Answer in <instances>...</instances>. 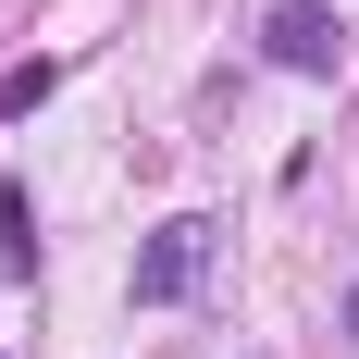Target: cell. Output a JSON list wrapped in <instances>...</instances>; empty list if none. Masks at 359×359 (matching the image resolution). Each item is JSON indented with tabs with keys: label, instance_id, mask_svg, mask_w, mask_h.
I'll return each mask as SVG.
<instances>
[{
	"label": "cell",
	"instance_id": "cell-4",
	"mask_svg": "<svg viewBox=\"0 0 359 359\" xmlns=\"http://www.w3.org/2000/svg\"><path fill=\"white\" fill-rule=\"evenodd\" d=\"M50 87H62V62H13V74H0V111H37Z\"/></svg>",
	"mask_w": 359,
	"mask_h": 359
},
{
	"label": "cell",
	"instance_id": "cell-5",
	"mask_svg": "<svg viewBox=\"0 0 359 359\" xmlns=\"http://www.w3.org/2000/svg\"><path fill=\"white\" fill-rule=\"evenodd\" d=\"M347 347H359V285H347Z\"/></svg>",
	"mask_w": 359,
	"mask_h": 359
},
{
	"label": "cell",
	"instance_id": "cell-1",
	"mask_svg": "<svg viewBox=\"0 0 359 359\" xmlns=\"http://www.w3.org/2000/svg\"><path fill=\"white\" fill-rule=\"evenodd\" d=\"M198 273H211V223H198V211H174V223H161V236L137 248V273H124V297H137V310H174V297L198 285Z\"/></svg>",
	"mask_w": 359,
	"mask_h": 359
},
{
	"label": "cell",
	"instance_id": "cell-3",
	"mask_svg": "<svg viewBox=\"0 0 359 359\" xmlns=\"http://www.w3.org/2000/svg\"><path fill=\"white\" fill-rule=\"evenodd\" d=\"M0 273H13V285H37V198L13 174H0Z\"/></svg>",
	"mask_w": 359,
	"mask_h": 359
},
{
	"label": "cell",
	"instance_id": "cell-2",
	"mask_svg": "<svg viewBox=\"0 0 359 359\" xmlns=\"http://www.w3.org/2000/svg\"><path fill=\"white\" fill-rule=\"evenodd\" d=\"M273 62L285 74H334L347 62V25H334L323 0H273Z\"/></svg>",
	"mask_w": 359,
	"mask_h": 359
}]
</instances>
